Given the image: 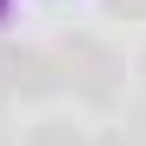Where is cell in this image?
I'll use <instances>...</instances> for the list:
<instances>
[{
  "mask_svg": "<svg viewBox=\"0 0 146 146\" xmlns=\"http://www.w3.org/2000/svg\"><path fill=\"white\" fill-rule=\"evenodd\" d=\"M113 73H119L113 46H100L93 33H80V40L66 46V73H60V80H80V93H86V100H113V93H119V80H113Z\"/></svg>",
  "mask_w": 146,
  "mask_h": 146,
  "instance_id": "cell-1",
  "label": "cell"
},
{
  "mask_svg": "<svg viewBox=\"0 0 146 146\" xmlns=\"http://www.w3.org/2000/svg\"><path fill=\"white\" fill-rule=\"evenodd\" d=\"M60 73L46 53H33V46H0V93H27V100H40V93H53Z\"/></svg>",
  "mask_w": 146,
  "mask_h": 146,
  "instance_id": "cell-2",
  "label": "cell"
},
{
  "mask_svg": "<svg viewBox=\"0 0 146 146\" xmlns=\"http://www.w3.org/2000/svg\"><path fill=\"white\" fill-rule=\"evenodd\" d=\"M113 13H126V20H139V13H146V0H113Z\"/></svg>",
  "mask_w": 146,
  "mask_h": 146,
  "instance_id": "cell-3",
  "label": "cell"
},
{
  "mask_svg": "<svg viewBox=\"0 0 146 146\" xmlns=\"http://www.w3.org/2000/svg\"><path fill=\"white\" fill-rule=\"evenodd\" d=\"M0 20H7V0H0Z\"/></svg>",
  "mask_w": 146,
  "mask_h": 146,
  "instance_id": "cell-4",
  "label": "cell"
}]
</instances>
